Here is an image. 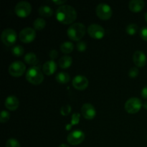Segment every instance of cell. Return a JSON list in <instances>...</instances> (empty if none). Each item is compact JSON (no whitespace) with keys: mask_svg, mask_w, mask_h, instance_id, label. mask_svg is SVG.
<instances>
[{"mask_svg":"<svg viewBox=\"0 0 147 147\" xmlns=\"http://www.w3.org/2000/svg\"><path fill=\"white\" fill-rule=\"evenodd\" d=\"M1 40L5 45H13L17 40V33L11 28L5 29L1 33Z\"/></svg>","mask_w":147,"mask_h":147,"instance_id":"7","label":"cell"},{"mask_svg":"<svg viewBox=\"0 0 147 147\" xmlns=\"http://www.w3.org/2000/svg\"><path fill=\"white\" fill-rule=\"evenodd\" d=\"M38 13L42 17H50L53 14V10L47 5H42L39 7Z\"/></svg>","mask_w":147,"mask_h":147,"instance_id":"19","label":"cell"},{"mask_svg":"<svg viewBox=\"0 0 147 147\" xmlns=\"http://www.w3.org/2000/svg\"><path fill=\"white\" fill-rule=\"evenodd\" d=\"M49 56L51 58V60H53L57 58V56H58V53L56 50H52L49 53Z\"/></svg>","mask_w":147,"mask_h":147,"instance_id":"33","label":"cell"},{"mask_svg":"<svg viewBox=\"0 0 147 147\" xmlns=\"http://www.w3.org/2000/svg\"><path fill=\"white\" fill-rule=\"evenodd\" d=\"M57 70V65L54 60H49L44 63L42 66L43 73L47 76H51L54 74Z\"/></svg>","mask_w":147,"mask_h":147,"instance_id":"16","label":"cell"},{"mask_svg":"<svg viewBox=\"0 0 147 147\" xmlns=\"http://www.w3.org/2000/svg\"><path fill=\"white\" fill-rule=\"evenodd\" d=\"M11 53L16 57H21L22 55H23L24 53V50L22 46L20 45H15L11 48Z\"/></svg>","mask_w":147,"mask_h":147,"instance_id":"25","label":"cell"},{"mask_svg":"<svg viewBox=\"0 0 147 147\" xmlns=\"http://www.w3.org/2000/svg\"><path fill=\"white\" fill-rule=\"evenodd\" d=\"M59 147H70V146H69L68 145L65 144H63L60 145V146H59Z\"/></svg>","mask_w":147,"mask_h":147,"instance_id":"36","label":"cell"},{"mask_svg":"<svg viewBox=\"0 0 147 147\" xmlns=\"http://www.w3.org/2000/svg\"><path fill=\"white\" fill-rule=\"evenodd\" d=\"M145 20H146V22H147V12L146 13V14H145Z\"/></svg>","mask_w":147,"mask_h":147,"instance_id":"38","label":"cell"},{"mask_svg":"<svg viewBox=\"0 0 147 147\" xmlns=\"http://www.w3.org/2000/svg\"><path fill=\"white\" fill-rule=\"evenodd\" d=\"M26 79L33 85H40L44 80V76L39 67L33 66L29 68L26 73Z\"/></svg>","mask_w":147,"mask_h":147,"instance_id":"3","label":"cell"},{"mask_svg":"<svg viewBox=\"0 0 147 147\" xmlns=\"http://www.w3.org/2000/svg\"><path fill=\"white\" fill-rule=\"evenodd\" d=\"M76 47H77V50H78L79 52L83 53V52L86 51V48H87V45H86V43L85 42L80 41L78 42Z\"/></svg>","mask_w":147,"mask_h":147,"instance_id":"30","label":"cell"},{"mask_svg":"<svg viewBox=\"0 0 147 147\" xmlns=\"http://www.w3.org/2000/svg\"><path fill=\"white\" fill-rule=\"evenodd\" d=\"M32 11V6L29 2L22 1L17 3L14 8V12L20 18H26Z\"/></svg>","mask_w":147,"mask_h":147,"instance_id":"5","label":"cell"},{"mask_svg":"<svg viewBox=\"0 0 147 147\" xmlns=\"http://www.w3.org/2000/svg\"><path fill=\"white\" fill-rule=\"evenodd\" d=\"M73 49H74V45L70 42H65L62 43L60 45V50L62 53H65V54L71 53Z\"/></svg>","mask_w":147,"mask_h":147,"instance_id":"21","label":"cell"},{"mask_svg":"<svg viewBox=\"0 0 147 147\" xmlns=\"http://www.w3.org/2000/svg\"><path fill=\"white\" fill-rule=\"evenodd\" d=\"M80 113H73V116H72V119H71V123L70 125H67V127H66V130H70L71 129L72 126L73 125H76L79 123V120H80Z\"/></svg>","mask_w":147,"mask_h":147,"instance_id":"26","label":"cell"},{"mask_svg":"<svg viewBox=\"0 0 147 147\" xmlns=\"http://www.w3.org/2000/svg\"><path fill=\"white\" fill-rule=\"evenodd\" d=\"M88 33L92 38L100 40L104 37L105 30L102 26L99 25V24H90L88 27Z\"/></svg>","mask_w":147,"mask_h":147,"instance_id":"11","label":"cell"},{"mask_svg":"<svg viewBox=\"0 0 147 147\" xmlns=\"http://www.w3.org/2000/svg\"><path fill=\"white\" fill-rule=\"evenodd\" d=\"M71 112V106L70 105H65L60 109V113L63 116H67Z\"/></svg>","mask_w":147,"mask_h":147,"instance_id":"29","label":"cell"},{"mask_svg":"<svg viewBox=\"0 0 147 147\" xmlns=\"http://www.w3.org/2000/svg\"><path fill=\"white\" fill-rule=\"evenodd\" d=\"M46 26V22L45 20L43 18H39L36 19L33 22V27H34V29L35 30H42Z\"/></svg>","mask_w":147,"mask_h":147,"instance_id":"23","label":"cell"},{"mask_svg":"<svg viewBox=\"0 0 147 147\" xmlns=\"http://www.w3.org/2000/svg\"><path fill=\"white\" fill-rule=\"evenodd\" d=\"M88 83L87 78L81 75L76 76L73 80V86L79 90H83L87 88Z\"/></svg>","mask_w":147,"mask_h":147,"instance_id":"13","label":"cell"},{"mask_svg":"<svg viewBox=\"0 0 147 147\" xmlns=\"http://www.w3.org/2000/svg\"><path fill=\"white\" fill-rule=\"evenodd\" d=\"M142 106V101L140 99L136 97H133L129 98L126 102L124 109L127 113L130 114H135L141 110Z\"/></svg>","mask_w":147,"mask_h":147,"instance_id":"4","label":"cell"},{"mask_svg":"<svg viewBox=\"0 0 147 147\" xmlns=\"http://www.w3.org/2000/svg\"><path fill=\"white\" fill-rule=\"evenodd\" d=\"M24 61L28 65H35L37 63V57L34 53H29L24 56Z\"/></svg>","mask_w":147,"mask_h":147,"instance_id":"22","label":"cell"},{"mask_svg":"<svg viewBox=\"0 0 147 147\" xmlns=\"http://www.w3.org/2000/svg\"><path fill=\"white\" fill-rule=\"evenodd\" d=\"M139 75V69L137 67H131L129 71V77L131 78H134Z\"/></svg>","mask_w":147,"mask_h":147,"instance_id":"31","label":"cell"},{"mask_svg":"<svg viewBox=\"0 0 147 147\" xmlns=\"http://www.w3.org/2000/svg\"><path fill=\"white\" fill-rule=\"evenodd\" d=\"M53 2L55 3V4H57V5L63 6V4H64V3H65L66 1L65 0H57V1L55 0V1H53Z\"/></svg>","mask_w":147,"mask_h":147,"instance_id":"35","label":"cell"},{"mask_svg":"<svg viewBox=\"0 0 147 147\" xmlns=\"http://www.w3.org/2000/svg\"><path fill=\"white\" fill-rule=\"evenodd\" d=\"M26 70V66L22 62L14 61L9 67V73L13 77L18 78L22 76Z\"/></svg>","mask_w":147,"mask_h":147,"instance_id":"8","label":"cell"},{"mask_svg":"<svg viewBox=\"0 0 147 147\" xmlns=\"http://www.w3.org/2000/svg\"><path fill=\"white\" fill-rule=\"evenodd\" d=\"M36 37V32L34 29L26 27L23 29L19 34L20 41L24 43H30L34 40Z\"/></svg>","mask_w":147,"mask_h":147,"instance_id":"9","label":"cell"},{"mask_svg":"<svg viewBox=\"0 0 147 147\" xmlns=\"http://www.w3.org/2000/svg\"><path fill=\"white\" fill-rule=\"evenodd\" d=\"M73 63V59L70 56L65 55L60 57L58 61V65L62 69H67L71 66Z\"/></svg>","mask_w":147,"mask_h":147,"instance_id":"18","label":"cell"},{"mask_svg":"<svg viewBox=\"0 0 147 147\" xmlns=\"http://www.w3.org/2000/svg\"><path fill=\"white\" fill-rule=\"evenodd\" d=\"M55 79L58 83H61V84H66L70 81V77L68 73H65V72H60L56 75Z\"/></svg>","mask_w":147,"mask_h":147,"instance_id":"20","label":"cell"},{"mask_svg":"<svg viewBox=\"0 0 147 147\" xmlns=\"http://www.w3.org/2000/svg\"><path fill=\"white\" fill-rule=\"evenodd\" d=\"M86 29L83 24L80 22L71 24L67 29V34L69 39L73 41H79L84 37Z\"/></svg>","mask_w":147,"mask_h":147,"instance_id":"2","label":"cell"},{"mask_svg":"<svg viewBox=\"0 0 147 147\" xmlns=\"http://www.w3.org/2000/svg\"><path fill=\"white\" fill-rule=\"evenodd\" d=\"M6 147H21L20 146V144L17 139H13V138H11V139H8L7 142H6L5 144Z\"/></svg>","mask_w":147,"mask_h":147,"instance_id":"28","label":"cell"},{"mask_svg":"<svg viewBox=\"0 0 147 147\" xmlns=\"http://www.w3.org/2000/svg\"><path fill=\"white\" fill-rule=\"evenodd\" d=\"M20 105L19 99L14 96H9L5 99L4 101V106L8 110L14 111L17 110Z\"/></svg>","mask_w":147,"mask_h":147,"instance_id":"15","label":"cell"},{"mask_svg":"<svg viewBox=\"0 0 147 147\" xmlns=\"http://www.w3.org/2000/svg\"><path fill=\"white\" fill-rule=\"evenodd\" d=\"M96 13L98 17L102 20H109L113 14L112 9L110 6L105 3H100L96 7Z\"/></svg>","mask_w":147,"mask_h":147,"instance_id":"6","label":"cell"},{"mask_svg":"<svg viewBox=\"0 0 147 147\" xmlns=\"http://www.w3.org/2000/svg\"><path fill=\"white\" fill-rule=\"evenodd\" d=\"M133 61L136 66L139 67H142L145 66L146 63V55L141 50H137L134 53Z\"/></svg>","mask_w":147,"mask_h":147,"instance_id":"14","label":"cell"},{"mask_svg":"<svg viewBox=\"0 0 147 147\" xmlns=\"http://www.w3.org/2000/svg\"><path fill=\"white\" fill-rule=\"evenodd\" d=\"M145 3L142 0H131L129 4V9L134 13L140 12L144 8Z\"/></svg>","mask_w":147,"mask_h":147,"instance_id":"17","label":"cell"},{"mask_svg":"<svg viewBox=\"0 0 147 147\" xmlns=\"http://www.w3.org/2000/svg\"><path fill=\"white\" fill-rule=\"evenodd\" d=\"M85 134L80 130H75L70 132L67 137V141L71 145H79L84 141Z\"/></svg>","mask_w":147,"mask_h":147,"instance_id":"10","label":"cell"},{"mask_svg":"<svg viewBox=\"0 0 147 147\" xmlns=\"http://www.w3.org/2000/svg\"><path fill=\"white\" fill-rule=\"evenodd\" d=\"M140 36L142 40L147 42V27H143L141 29Z\"/></svg>","mask_w":147,"mask_h":147,"instance_id":"32","label":"cell"},{"mask_svg":"<svg viewBox=\"0 0 147 147\" xmlns=\"http://www.w3.org/2000/svg\"><path fill=\"white\" fill-rule=\"evenodd\" d=\"M143 106H144V109H146V110H147V101L144 102V103Z\"/></svg>","mask_w":147,"mask_h":147,"instance_id":"37","label":"cell"},{"mask_svg":"<svg viewBox=\"0 0 147 147\" xmlns=\"http://www.w3.org/2000/svg\"><path fill=\"white\" fill-rule=\"evenodd\" d=\"M77 18L76 9L70 5L60 6L56 11V19L63 24H70Z\"/></svg>","mask_w":147,"mask_h":147,"instance_id":"1","label":"cell"},{"mask_svg":"<svg viewBox=\"0 0 147 147\" xmlns=\"http://www.w3.org/2000/svg\"><path fill=\"white\" fill-rule=\"evenodd\" d=\"M138 30H139V27H138L137 24L131 23V24H129V25L126 27V32L128 34L132 36L135 35V34L137 33Z\"/></svg>","mask_w":147,"mask_h":147,"instance_id":"24","label":"cell"},{"mask_svg":"<svg viewBox=\"0 0 147 147\" xmlns=\"http://www.w3.org/2000/svg\"><path fill=\"white\" fill-rule=\"evenodd\" d=\"M10 119V114L7 111H2L0 114V122L2 123H7Z\"/></svg>","mask_w":147,"mask_h":147,"instance_id":"27","label":"cell"},{"mask_svg":"<svg viewBox=\"0 0 147 147\" xmlns=\"http://www.w3.org/2000/svg\"><path fill=\"white\" fill-rule=\"evenodd\" d=\"M142 96L144 98L147 99V86H144L142 90Z\"/></svg>","mask_w":147,"mask_h":147,"instance_id":"34","label":"cell"},{"mask_svg":"<svg viewBox=\"0 0 147 147\" xmlns=\"http://www.w3.org/2000/svg\"><path fill=\"white\" fill-rule=\"evenodd\" d=\"M81 114L83 118L88 120H92L96 115V111L94 106L89 103L83 105L81 108Z\"/></svg>","mask_w":147,"mask_h":147,"instance_id":"12","label":"cell"}]
</instances>
